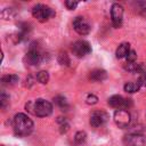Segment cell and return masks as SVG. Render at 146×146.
Segmentation results:
<instances>
[{
	"mask_svg": "<svg viewBox=\"0 0 146 146\" xmlns=\"http://www.w3.org/2000/svg\"><path fill=\"white\" fill-rule=\"evenodd\" d=\"M139 84L137 82H127L124 84V91L129 92V94H133V92H137L139 90Z\"/></svg>",
	"mask_w": 146,
	"mask_h": 146,
	"instance_id": "obj_16",
	"label": "cell"
},
{
	"mask_svg": "<svg viewBox=\"0 0 146 146\" xmlns=\"http://www.w3.org/2000/svg\"><path fill=\"white\" fill-rule=\"evenodd\" d=\"M73 27L76 31V33H79L80 35H87L90 32V25L89 23L86 21L84 17H75L73 21Z\"/></svg>",
	"mask_w": 146,
	"mask_h": 146,
	"instance_id": "obj_10",
	"label": "cell"
},
{
	"mask_svg": "<svg viewBox=\"0 0 146 146\" xmlns=\"http://www.w3.org/2000/svg\"><path fill=\"white\" fill-rule=\"evenodd\" d=\"M1 82L6 86H14L15 83L18 82V76L15 74H8V75H3L1 79Z\"/></svg>",
	"mask_w": 146,
	"mask_h": 146,
	"instance_id": "obj_14",
	"label": "cell"
},
{
	"mask_svg": "<svg viewBox=\"0 0 146 146\" xmlns=\"http://www.w3.org/2000/svg\"><path fill=\"white\" fill-rule=\"evenodd\" d=\"M34 84V78L32 76V75H29L27 78H26V80H25V86L27 87V88H30V87H32Z\"/></svg>",
	"mask_w": 146,
	"mask_h": 146,
	"instance_id": "obj_28",
	"label": "cell"
},
{
	"mask_svg": "<svg viewBox=\"0 0 146 146\" xmlns=\"http://www.w3.org/2000/svg\"><path fill=\"white\" fill-rule=\"evenodd\" d=\"M129 51H130V44L127 43V42L121 43V44L117 47L116 52H115L116 58H123V57H127L128 54H129Z\"/></svg>",
	"mask_w": 146,
	"mask_h": 146,
	"instance_id": "obj_13",
	"label": "cell"
},
{
	"mask_svg": "<svg viewBox=\"0 0 146 146\" xmlns=\"http://www.w3.org/2000/svg\"><path fill=\"white\" fill-rule=\"evenodd\" d=\"M72 51L76 57L81 58V57H84L91 52V47H90L89 42H87L84 40H79V41H75L73 43Z\"/></svg>",
	"mask_w": 146,
	"mask_h": 146,
	"instance_id": "obj_6",
	"label": "cell"
},
{
	"mask_svg": "<svg viewBox=\"0 0 146 146\" xmlns=\"http://www.w3.org/2000/svg\"><path fill=\"white\" fill-rule=\"evenodd\" d=\"M8 102H9V96H7L5 92H1V95H0V106L2 108H5L8 104Z\"/></svg>",
	"mask_w": 146,
	"mask_h": 146,
	"instance_id": "obj_21",
	"label": "cell"
},
{
	"mask_svg": "<svg viewBox=\"0 0 146 146\" xmlns=\"http://www.w3.org/2000/svg\"><path fill=\"white\" fill-rule=\"evenodd\" d=\"M55 103H56V105H57L62 111H67L68 104H67L66 99H65L63 96H57V97L55 98Z\"/></svg>",
	"mask_w": 146,
	"mask_h": 146,
	"instance_id": "obj_17",
	"label": "cell"
},
{
	"mask_svg": "<svg viewBox=\"0 0 146 146\" xmlns=\"http://www.w3.org/2000/svg\"><path fill=\"white\" fill-rule=\"evenodd\" d=\"M2 146H3V145H2Z\"/></svg>",
	"mask_w": 146,
	"mask_h": 146,
	"instance_id": "obj_29",
	"label": "cell"
},
{
	"mask_svg": "<svg viewBox=\"0 0 146 146\" xmlns=\"http://www.w3.org/2000/svg\"><path fill=\"white\" fill-rule=\"evenodd\" d=\"M65 6H66V8L67 9H75L76 8V6H78V2L76 1H73V0H67V1H65Z\"/></svg>",
	"mask_w": 146,
	"mask_h": 146,
	"instance_id": "obj_26",
	"label": "cell"
},
{
	"mask_svg": "<svg viewBox=\"0 0 146 146\" xmlns=\"http://www.w3.org/2000/svg\"><path fill=\"white\" fill-rule=\"evenodd\" d=\"M130 113L125 110H116L114 113V122L119 128H127L130 123Z\"/></svg>",
	"mask_w": 146,
	"mask_h": 146,
	"instance_id": "obj_7",
	"label": "cell"
},
{
	"mask_svg": "<svg viewBox=\"0 0 146 146\" xmlns=\"http://www.w3.org/2000/svg\"><path fill=\"white\" fill-rule=\"evenodd\" d=\"M86 102H87V104H89V105H95V104H97V102H98V97L95 96V95H88L87 98H86Z\"/></svg>",
	"mask_w": 146,
	"mask_h": 146,
	"instance_id": "obj_23",
	"label": "cell"
},
{
	"mask_svg": "<svg viewBox=\"0 0 146 146\" xmlns=\"http://www.w3.org/2000/svg\"><path fill=\"white\" fill-rule=\"evenodd\" d=\"M111 17L114 27H120L122 25V17H123V7L119 3H114L111 8Z\"/></svg>",
	"mask_w": 146,
	"mask_h": 146,
	"instance_id": "obj_9",
	"label": "cell"
},
{
	"mask_svg": "<svg viewBox=\"0 0 146 146\" xmlns=\"http://www.w3.org/2000/svg\"><path fill=\"white\" fill-rule=\"evenodd\" d=\"M137 64H138V63H136V62H133V63H128V62H127V64L124 65V68H125L128 72H132V73H136Z\"/></svg>",
	"mask_w": 146,
	"mask_h": 146,
	"instance_id": "obj_22",
	"label": "cell"
},
{
	"mask_svg": "<svg viewBox=\"0 0 146 146\" xmlns=\"http://www.w3.org/2000/svg\"><path fill=\"white\" fill-rule=\"evenodd\" d=\"M14 129L18 136H27L33 130V122L27 115L18 113L14 116Z\"/></svg>",
	"mask_w": 146,
	"mask_h": 146,
	"instance_id": "obj_1",
	"label": "cell"
},
{
	"mask_svg": "<svg viewBox=\"0 0 146 146\" xmlns=\"http://www.w3.org/2000/svg\"><path fill=\"white\" fill-rule=\"evenodd\" d=\"M52 112V105L44 99H36L34 102V115L40 116V117H44L50 115Z\"/></svg>",
	"mask_w": 146,
	"mask_h": 146,
	"instance_id": "obj_3",
	"label": "cell"
},
{
	"mask_svg": "<svg viewBox=\"0 0 146 146\" xmlns=\"http://www.w3.org/2000/svg\"><path fill=\"white\" fill-rule=\"evenodd\" d=\"M108 104L113 108H116V110H125V108H128V107L131 106V100L130 99H127V98H123L120 95H114V96L110 97Z\"/></svg>",
	"mask_w": 146,
	"mask_h": 146,
	"instance_id": "obj_8",
	"label": "cell"
},
{
	"mask_svg": "<svg viewBox=\"0 0 146 146\" xmlns=\"http://www.w3.org/2000/svg\"><path fill=\"white\" fill-rule=\"evenodd\" d=\"M57 122L59 123V131H60L62 133L67 132V130H68V128H70V124L67 123L66 119H65V117L59 116V117L57 119Z\"/></svg>",
	"mask_w": 146,
	"mask_h": 146,
	"instance_id": "obj_18",
	"label": "cell"
},
{
	"mask_svg": "<svg viewBox=\"0 0 146 146\" xmlns=\"http://www.w3.org/2000/svg\"><path fill=\"white\" fill-rule=\"evenodd\" d=\"M125 58H127V62H128V63H133V62L136 60V58H137L136 51H135V50H130L129 54H128V56H127Z\"/></svg>",
	"mask_w": 146,
	"mask_h": 146,
	"instance_id": "obj_25",
	"label": "cell"
},
{
	"mask_svg": "<svg viewBox=\"0 0 146 146\" xmlns=\"http://www.w3.org/2000/svg\"><path fill=\"white\" fill-rule=\"evenodd\" d=\"M43 60H44V56L39 51L38 48L33 47V44L24 57V62L27 65H39Z\"/></svg>",
	"mask_w": 146,
	"mask_h": 146,
	"instance_id": "obj_5",
	"label": "cell"
},
{
	"mask_svg": "<svg viewBox=\"0 0 146 146\" xmlns=\"http://www.w3.org/2000/svg\"><path fill=\"white\" fill-rule=\"evenodd\" d=\"M108 119V114L103 111H94L90 115V124L95 128L103 125Z\"/></svg>",
	"mask_w": 146,
	"mask_h": 146,
	"instance_id": "obj_11",
	"label": "cell"
},
{
	"mask_svg": "<svg viewBox=\"0 0 146 146\" xmlns=\"http://www.w3.org/2000/svg\"><path fill=\"white\" fill-rule=\"evenodd\" d=\"M57 60L63 66H68L70 65V57H68L66 51H60L57 56Z\"/></svg>",
	"mask_w": 146,
	"mask_h": 146,
	"instance_id": "obj_15",
	"label": "cell"
},
{
	"mask_svg": "<svg viewBox=\"0 0 146 146\" xmlns=\"http://www.w3.org/2000/svg\"><path fill=\"white\" fill-rule=\"evenodd\" d=\"M36 80L42 83V84H46L48 81H49V74L47 71H40L38 74H36Z\"/></svg>",
	"mask_w": 146,
	"mask_h": 146,
	"instance_id": "obj_19",
	"label": "cell"
},
{
	"mask_svg": "<svg viewBox=\"0 0 146 146\" xmlns=\"http://www.w3.org/2000/svg\"><path fill=\"white\" fill-rule=\"evenodd\" d=\"M86 139H87V133L84 131H78L75 133V136H74V140L79 145H82L86 141Z\"/></svg>",
	"mask_w": 146,
	"mask_h": 146,
	"instance_id": "obj_20",
	"label": "cell"
},
{
	"mask_svg": "<svg viewBox=\"0 0 146 146\" xmlns=\"http://www.w3.org/2000/svg\"><path fill=\"white\" fill-rule=\"evenodd\" d=\"M32 15H33V17L36 18L39 22H46V21H48L50 17L55 16V11H54L51 8L47 7V6L39 3V5H35V6L32 8Z\"/></svg>",
	"mask_w": 146,
	"mask_h": 146,
	"instance_id": "obj_2",
	"label": "cell"
},
{
	"mask_svg": "<svg viewBox=\"0 0 146 146\" xmlns=\"http://www.w3.org/2000/svg\"><path fill=\"white\" fill-rule=\"evenodd\" d=\"M136 73H138L140 75L146 74V65L143 64V63H138L137 64V68H136Z\"/></svg>",
	"mask_w": 146,
	"mask_h": 146,
	"instance_id": "obj_24",
	"label": "cell"
},
{
	"mask_svg": "<svg viewBox=\"0 0 146 146\" xmlns=\"http://www.w3.org/2000/svg\"><path fill=\"white\" fill-rule=\"evenodd\" d=\"M124 146H145L146 137L139 132H131L123 137Z\"/></svg>",
	"mask_w": 146,
	"mask_h": 146,
	"instance_id": "obj_4",
	"label": "cell"
},
{
	"mask_svg": "<svg viewBox=\"0 0 146 146\" xmlns=\"http://www.w3.org/2000/svg\"><path fill=\"white\" fill-rule=\"evenodd\" d=\"M137 83L139 84V87H144V88H146V74L140 75L139 79H138V81H137Z\"/></svg>",
	"mask_w": 146,
	"mask_h": 146,
	"instance_id": "obj_27",
	"label": "cell"
},
{
	"mask_svg": "<svg viewBox=\"0 0 146 146\" xmlns=\"http://www.w3.org/2000/svg\"><path fill=\"white\" fill-rule=\"evenodd\" d=\"M106 79H107V73H106L105 70L97 68V70H94V71L90 72V80H92V81L102 82Z\"/></svg>",
	"mask_w": 146,
	"mask_h": 146,
	"instance_id": "obj_12",
	"label": "cell"
}]
</instances>
